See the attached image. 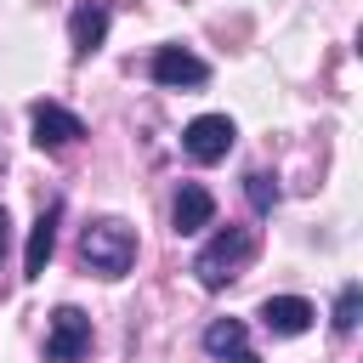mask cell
Returning <instances> with one entry per match:
<instances>
[{
  "instance_id": "11",
  "label": "cell",
  "mask_w": 363,
  "mask_h": 363,
  "mask_svg": "<svg viewBox=\"0 0 363 363\" xmlns=\"http://www.w3.org/2000/svg\"><path fill=\"white\" fill-rule=\"evenodd\" d=\"M238 346H250L244 318H216V323L204 329V352H210V357H227V352H238Z\"/></svg>"
},
{
  "instance_id": "3",
  "label": "cell",
  "mask_w": 363,
  "mask_h": 363,
  "mask_svg": "<svg viewBox=\"0 0 363 363\" xmlns=\"http://www.w3.org/2000/svg\"><path fill=\"white\" fill-rule=\"evenodd\" d=\"M233 142H238V130H233L227 113H199V119L182 130V153H187L193 164H221V159L233 153Z\"/></svg>"
},
{
  "instance_id": "1",
  "label": "cell",
  "mask_w": 363,
  "mask_h": 363,
  "mask_svg": "<svg viewBox=\"0 0 363 363\" xmlns=\"http://www.w3.org/2000/svg\"><path fill=\"white\" fill-rule=\"evenodd\" d=\"M79 267L96 272V278H125L136 267V233L119 221V216H102L79 233Z\"/></svg>"
},
{
  "instance_id": "12",
  "label": "cell",
  "mask_w": 363,
  "mask_h": 363,
  "mask_svg": "<svg viewBox=\"0 0 363 363\" xmlns=\"http://www.w3.org/2000/svg\"><path fill=\"white\" fill-rule=\"evenodd\" d=\"M357 312H363V289L346 284V289L335 295V335H352V329H357Z\"/></svg>"
},
{
  "instance_id": "4",
  "label": "cell",
  "mask_w": 363,
  "mask_h": 363,
  "mask_svg": "<svg viewBox=\"0 0 363 363\" xmlns=\"http://www.w3.org/2000/svg\"><path fill=\"white\" fill-rule=\"evenodd\" d=\"M147 74H153V85H164V91H199V85L210 79V62L193 57L187 45H159L153 62H147Z\"/></svg>"
},
{
  "instance_id": "9",
  "label": "cell",
  "mask_w": 363,
  "mask_h": 363,
  "mask_svg": "<svg viewBox=\"0 0 363 363\" xmlns=\"http://www.w3.org/2000/svg\"><path fill=\"white\" fill-rule=\"evenodd\" d=\"M210 221H216V199H210V187L182 182V187H176V204H170V227H176V233H204Z\"/></svg>"
},
{
  "instance_id": "5",
  "label": "cell",
  "mask_w": 363,
  "mask_h": 363,
  "mask_svg": "<svg viewBox=\"0 0 363 363\" xmlns=\"http://www.w3.org/2000/svg\"><path fill=\"white\" fill-rule=\"evenodd\" d=\"M85 352H91V318L79 306H57L51 329H45V357L51 363H79Z\"/></svg>"
},
{
  "instance_id": "13",
  "label": "cell",
  "mask_w": 363,
  "mask_h": 363,
  "mask_svg": "<svg viewBox=\"0 0 363 363\" xmlns=\"http://www.w3.org/2000/svg\"><path fill=\"white\" fill-rule=\"evenodd\" d=\"M244 193H250V204H255L261 216H272V204H278V182H272L267 170H250V176H244Z\"/></svg>"
},
{
  "instance_id": "14",
  "label": "cell",
  "mask_w": 363,
  "mask_h": 363,
  "mask_svg": "<svg viewBox=\"0 0 363 363\" xmlns=\"http://www.w3.org/2000/svg\"><path fill=\"white\" fill-rule=\"evenodd\" d=\"M221 363H261V357H255V352H250V346H238V352H227V357H221Z\"/></svg>"
},
{
  "instance_id": "8",
  "label": "cell",
  "mask_w": 363,
  "mask_h": 363,
  "mask_svg": "<svg viewBox=\"0 0 363 363\" xmlns=\"http://www.w3.org/2000/svg\"><path fill=\"white\" fill-rule=\"evenodd\" d=\"M255 318H261V329H267V335H284V340H289V335H306V329H312L318 306H312L306 295H267Z\"/></svg>"
},
{
  "instance_id": "7",
  "label": "cell",
  "mask_w": 363,
  "mask_h": 363,
  "mask_svg": "<svg viewBox=\"0 0 363 363\" xmlns=\"http://www.w3.org/2000/svg\"><path fill=\"white\" fill-rule=\"evenodd\" d=\"M108 23H113V6H108V0H79V6L68 11V45H74V57L102 51Z\"/></svg>"
},
{
  "instance_id": "2",
  "label": "cell",
  "mask_w": 363,
  "mask_h": 363,
  "mask_svg": "<svg viewBox=\"0 0 363 363\" xmlns=\"http://www.w3.org/2000/svg\"><path fill=\"white\" fill-rule=\"evenodd\" d=\"M250 255H255V233H250V227H221V233L193 255V278H199L204 289H227V284L250 267Z\"/></svg>"
},
{
  "instance_id": "6",
  "label": "cell",
  "mask_w": 363,
  "mask_h": 363,
  "mask_svg": "<svg viewBox=\"0 0 363 363\" xmlns=\"http://www.w3.org/2000/svg\"><path fill=\"white\" fill-rule=\"evenodd\" d=\"M28 125H34V147H45V153H57V147H68V142L85 136V119L68 113L62 102H34L28 108Z\"/></svg>"
},
{
  "instance_id": "15",
  "label": "cell",
  "mask_w": 363,
  "mask_h": 363,
  "mask_svg": "<svg viewBox=\"0 0 363 363\" xmlns=\"http://www.w3.org/2000/svg\"><path fill=\"white\" fill-rule=\"evenodd\" d=\"M6 227H11V221H6V204H0V255H6Z\"/></svg>"
},
{
  "instance_id": "10",
  "label": "cell",
  "mask_w": 363,
  "mask_h": 363,
  "mask_svg": "<svg viewBox=\"0 0 363 363\" xmlns=\"http://www.w3.org/2000/svg\"><path fill=\"white\" fill-rule=\"evenodd\" d=\"M57 216H62V204H45V210H40V221H34V233H28V250H23V278H40V272H45V261H51V250H57Z\"/></svg>"
}]
</instances>
